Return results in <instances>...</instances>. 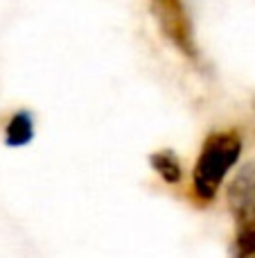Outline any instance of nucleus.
Returning a JSON list of instances; mask_svg holds the SVG:
<instances>
[{"instance_id":"nucleus-3","label":"nucleus","mask_w":255,"mask_h":258,"mask_svg":"<svg viewBox=\"0 0 255 258\" xmlns=\"http://www.w3.org/2000/svg\"><path fill=\"white\" fill-rule=\"evenodd\" d=\"M226 200L233 218L242 227H255V163L239 170L237 177L230 181Z\"/></svg>"},{"instance_id":"nucleus-6","label":"nucleus","mask_w":255,"mask_h":258,"mask_svg":"<svg viewBox=\"0 0 255 258\" xmlns=\"http://www.w3.org/2000/svg\"><path fill=\"white\" fill-rule=\"evenodd\" d=\"M235 251L242 258L255 256V227H244L239 231L237 240H235Z\"/></svg>"},{"instance_id":"nucleus-2","label":"nucleus","mask_w":255,"mask_h":258,"mask_svg":"<svg viewBox=\"0 0 255 258\" xmlns=\"http://www.w3.org/2000/svg\"><path fill=\"white\" fill-rule=\"evenodd\" d=\"M149 9H152L163 36H167V41L176 45V50L185 54L190 61H197L199 48L194 41L192 21H190L185 0H149Z\"/></svg>"},{"instance_id":"nucleus-5","label":"nucleus","mask_w":255,"mask_h":258,"mask_svg":"<svg viewBox=\"0 0 255 258\" xmlns=\"http://www.w3.org/2000/svg\"><path fill=\"white\" fill-rule=\"evenodd\" d=\"M149 161H152V168L161 174V179L165 183H172V186H174V183H181L183 172H181V163L174 156V152H170V150L156 152V154L149 156Z\"/></svg>"},{"instance_id":"nucleus-4","label":"nucleus","mask_w":255,"mask_h":258,"mask_svg":"<svg viewBox=\"0 0 255 258\" xmlns=\"http://www.w3.org/2000/svg\"><path fill=\"white\" fill-rule=\"evenodd\" d=\"M34 138V120L30 111H16L5 129V143L9 147H23Z\"/></svg>"},{"instance_id":"nucleus-1","label":"nucleus","mask_w":255,"mask_h":258,"mask_svg":"<svg viewBox=\"0 0 255 258\" xmlns=\"http://www.w3.org/2000/svg\"><path fill=\"white\" fill-rule=\"evenodd\" d=\"M242 154V138L235 132L212 134L206 138L203 150L194 165V195L201 202H212L228 170Z\"/></svg>"}]
</instances>
